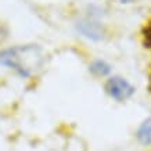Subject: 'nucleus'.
<instances>
[{
  "label": "nucleus",
  "mask_w": 151,
  "mask_h": 151,
  "mask_svg": "<svg viewBox=\"0 0 151 151\" xmlns=\"http://www.w3.org/2000/svg\"><path fill=\"white\" fill-rule=\"evenodd\" d=\"M45 64V53L36 45H22L0 50V65L7 67L22 78L36 75Z\"/></svg>",
  "instance_id": "obj_1"
},
{
  "label": "nucleus",
  "mask_w": 151,
  "mask_h": 151,
  "mask_svg": "<svg viewBox=\"0 0 151 151\" xmlns=\"http://www.w3.org/2000/svg\"><path fill=\"white\" fill-rule=\"evenodd\" d=\"M105 92L107 94L116 101H125L130 99L134 93V87L121 76H112L105 82Z\"/></svg>",
  "instance_id": "obj_2"
},
{
  "label": "nucleus",
  "mask_w": 151,
  "mask_h": 151,
  "mask_svg": "<svg viewBox=\"0 0 151 151\" xmlns=\"http://www.w3.org/2000/svg\"><path fill=\"white\" fill-rule=\"evenodd\" d=\"M76 29L82 33L83 36L90 39V40L99 42L104 37V27L99 21L93 18H83L81 21H78Z\"/></svg>",
  "instance_id": "obj_3"
},
{
  "label": "nucleus",
  "mask_w": 151,
  "mask_h": 151,
  "mask_svg": "<svg viewBox=\"0 0 151 151\" xmlns=\"http://www.w3.org/2000/svg\"><path fill=\"white\" fill-rule=\"evenodd\" d=\"M136 137L143 146H151V118L142 122L136 132Z\"/></svg>",
  "instance_id": "obj_4"
},
{
  "label": "nucleus",
  "mask_w": 151,
  "mask_h": 151,
  "mask_svg": "<svg viewBox=\"0 0 151 151\" xmlns=\"http://www.w3.org/2000/svg\"><path fill=\"white\" fill-rule=\"evenodd\" d=\"M89 69H90V72L97 75V76H105L111 72V65L104 60H96L90 64Z\"/></svg>",
  "instance_id": "obj_5"
},
{
  "label": "nucleus",
  "mask_w": 151,
  "mask_h": 151,
  "mask_svg": "<svg viewBox=\"0 0 151 151\" xmlns=\"http://www.w3.org/2000/svg\"><path fill=\"white\" fill-rule=\"evenodd\" d=\"M150 89H151V83H150Z\"/></svg>",
  "instance_id": "obj_6"
}]
</instances>
